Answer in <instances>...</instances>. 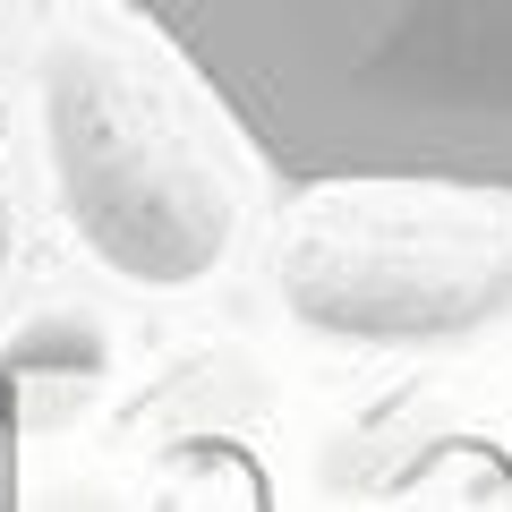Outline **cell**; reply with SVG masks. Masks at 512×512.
<instances>
[{"instance_id": "1", "label": "cell", "mask_w": 512, "mask_h": 512, "mask_svg": "<svg viewBox=\"0 0 512 512\" xmlns=\"http://www.w3.org/2000/svg\"><path fill=\"white\" fill-rule=\"evenodd\" d=\"M291 188L512 205V0H128Z\"/></svg>"}]
</instances>
